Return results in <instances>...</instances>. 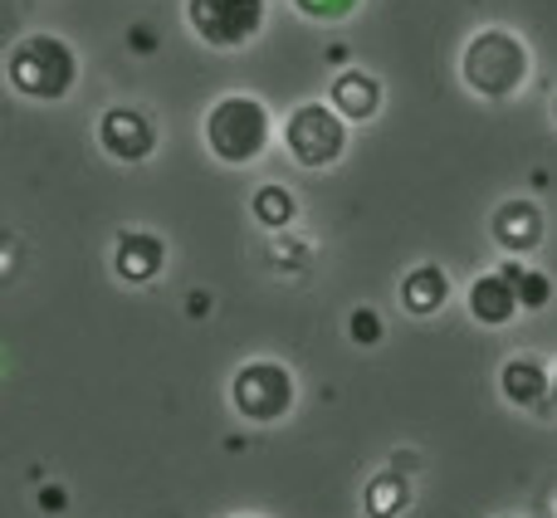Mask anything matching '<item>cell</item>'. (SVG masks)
I'll use <instances>...</instances> for the list:
<instances>
[{"label":"cell","instance_id":"obj_17","mask_svg":"<svg viewBox=\"0 0 557 518\" xmlns=\"http://www.w3.org/2000/svg\"><path fill=\"white\" fill-rule=\"evenodd\" d=\"M347 333H352L357 347H376V343H382V313H376V308H352Z\"/></svg>","mask_w":557,"mask_h":518},{"label":"cell","instance_id":"obj_15","mask_svg":"<svg viewBox=\"0 0 557 518\" xmlns=\"http://www.w3.org/2000/svg\"><path fill=\"white\" fill-rule=\"evenodd\" d=\"M250 211H255V221H260L264 231H274V235H278V231H288V225H294L298 201H294V192H288V186L270 182V186H260V192H255Z\"/></svg>","mask_w":557,"mask_h":518},{"label":"cell","instance_id":"obj_7","mask_svg":"<svg viewBox=\"0 0 557 518\" xmlns=\"http://www.w3.org/2000/svg\"><path fill=\"white\" fill-rule=\"evenodd\" d=\"M98 143H103V152L113 162H147L157 152V127L137 108H108L98 118Z\"/></svg>","mask_w":557,"mask_h":518},{"label":"cell","instance_id":"obj_4","mask_svg":"<svg viewBox=\"0 0 557 518\" xmlns=\"http://www.w3.org/2000/svg\"><path fill=\"white\" fill-rule=\"evenodd\" d=\"M347 118L337 113L333 103H298L294 113L284 118V147L298 166L308 172H323V166H337L347 152Z\"/></svg>","mask_w":557,"mask_h":518},{"label":"cell","instance_id":"obj_23","mask_svg":"<svg viewBox=\"0 0 557 518\" xmlns=\"http://www.w3.org/2000/svg\"><path fill=\"white\" fill-rule=\"evenodd\" d=\"M553 123H557V98H553Z\"/></svg>","mask_w":557,"mask_h":518},{"label":"cell","instance_id":"obj_5","mask_svg":"<svg viewBox=\"0 0 557 518\" xmlns=\"http://www.w3.org/2000/svg\"><path fill=\"white\" fill-rule=\"evenodd\" d=\"M294 402H298L294 372H288L284 362H274V357H255V362H245L231 382V406L255 425L284 421V416L294 411Z\"/></svg>","mask_w":557,"mask_h":518},{"label":"cell","instance_id":"obj_19","mask_svg":"<svg viewBox=\"0 0 557 518\" xmlns=\"http://www.w3.org/2000/svg\"><path fill=\"white\" fill-rule=\"evenodd\" d=\"M127 45H133L137 54H152V49H157V35H152L147 25H133V29H127Z\"/></svg>","mask_w":557,"mask_h":518},{"label":"cell","instance_id":"obj_12","mask_svg":"<svg viewBox=\"0 0 557 518\" xmlns=\"http://www.w3.org/2000/svg\"><path fill=\"white\" fill-rule=\"evenodd\" d=\"M327 103H333L347 123H372V118L382 113V84H376L372 74H362V69H343V74L333 78Z\"/></svg>","mask_w":557,"mask_h":518},{"label":"cell","instance_id":"obj_14","mask_svg":"<svg viewBox=\"0 0 557 518\" xmlns=\"http://www.w3.org/2000/svg\"><path fill=\"white\" fill-rule=\"evenodd\" d=\"M367 518H396L411 504V484H406L401 470H382L372 484H367Z\"/></svg>","mask_w":557,"mask_h":518},{"label":"cell","instance_id":"obj_1","mask_svg":"<svg viewBox=\"0 0 557 518\" xmlns=\"http://www.w3.org/2000/svg\"><path fill=\"white\" fill-rule=\"evenodd\" d=\"M5 78L20 98L59 103V98H69L78 84V54H74V45L59 35H25L10 45Z\"/></svg>","mask_w":557,"mask_h":518},{"label":"cell","instance_id":"obj_9","mask_svg":"<svg viewBox=\"0 0 557 518\" xmlns=\"http://www.w3.org/2000/svg\"><path fill=\"white\" fill-rule=\"evenodd\" d=\"M519 313H523L519 288H513V279L504 274V269H494V274H480L470 284V318L480 328H509Z\"/></svg>","mask_w":557,"mask_h":518},{"label":"cell","instance_id":"obj_2","mask_svg":"<svg viewBox=\"0 0 557 518\" xmlns=\"http://www.w3.org/2000/svg\"><path fill=\"white\" fill-rule=\"evenodd\" d=\"M460 78L484 103H504L529 84V45L513 29H480V35H470V45L460 54Z\"/></svg>","mask_w":557,"mask_h":518},{"label":"cell","instance_id":"obj_18","mask_svg":"<svg viewBox=\"0 0 557 518\" xmlns=\"http://www.w3.org/2000/svg\"><path fill=\"white\" fill-rule=\"evenodd\" d=\"M357 5H362V0H294V10L308 20H347Z\"/></svg>","mask_w":557,"mask_h":518},{"label":"cell","instance_id":"obj_24","mask_svg":"<svg viewBox=\"0 0 557 518\" xmlns=\"http://www.w3.org/2000/svg\"><path fill=\"white\" fill-rule=\"evenodd\" d=\"M235 518H260V514H235Z\"/></svg>","mask_w":557,"mask_h":518},{"label":"cell","instance_id":"obj_21","mask_svg":"<svg viewBox=\"0 0 557 518\" xmlns=\"http://www.w3.org/2000/svg\"><path fill=\"white\" fill-rule=\"evenodd\" d=\"M206 308H211V304H206V294H191V304H186V313H191V318H201Z\"/></svg>","mask_w":557,"mask_h":518},{"label":"cell","instance_id":"obj_20","mask_svg":"<svg viewBox=\"0 0 557 518\" xmlns=\"http://www.w3.org/2000/svg\"><path fill=\"white\" fill-rule=\"evenodd\" d=\"M39 504H45L49 514H59L64 509V490H59V484H45V490H39Z\"/></svg>","mask_w":557,"mask_h":518},{"label":"cell","instance_id":"obj_16","mask_svg":"<svg viewBox=\"0 0 557 518\" xmlns=\"http://www.w3.org/2000/svg\"><path fill=\"white\" fill-rule=\"evenodd\" d=\"M499 269L513 279V288H519L523 313H539V308L553 304V279L543 274V269H529V264H519V259H504Z\"/></svg>","mask_w":557,"mask_h":518},{"label":"cell","instance_id":"obj_22","mask_svg":"<svg viewBox=\"0 0 557 518\" xmlns=\"http://www.w3.org/2000/svg\"><path fill=\"white\" fill-rule=\"evenodd\" d=\"M553 406H557V372H553Z\"/></svg>","mask_w":557,"mask_h":518},{"label":"cell","instance_id":"obj_25","mask_svg":"<svg viewBox=\"0 0 557 518\" xmlns=\"http://www.w3.org/2000/svg\"><path fill=\"white\" fill-rule=\"evenodd\" d=\"M504 518H509V514H504Z\"/></svg>","mask_w":557,"mask_h":518},{"label":"cell","instance_id":"obj_10","mask_svg":"<svg viewBox=\"0 0 557 518\" xmlns=\"http://www.w3.org/2000/svg\"><path fill=\"white\" fill-rule=\"evenodd\" d=\"M499 392L509 406H523V411H539L553 396V372L539 362V357H509L499 372Z\"/></svg>","mask_w":557,"mask_h":518},{"label":"cell","instance_id":"obj_8","mask_svg":"<svg viewBox=\"0 0 557 518\" xmlns=\"http://www.w3.org/2000/svg\"><path fill=\"white\" fill-rule=\"evenodd\" d=\"M113 269L123 284H152L166 269V240L152 231H123L113 245Z\"/></svg>","mask_w":557,"mask_h":518},{"label":"cell","instance_id":"obj_3","mask_svg":"<svg viewBox=\"0 0 557 518\" xmlns=\"http://www.w3.org/2000/svg\"><path fill=\"white\" fill-rule=\"evenodd\" d=\"M201 133H206V147H211L215 162L250 166V162H260V157L270 152L274 118L255 94H225L221 103L206 113Z\"/></svg>","mask_w":557,"mask_h":518},{"label":"cell","instance_id":"obj_11","mask_svg":"<svg viewBox=\"0 0 557 518\" xmlns=\"http://www.w3.org/2000/svg\"><path fill=\"white\" fill-rule=\"evenodd\" d=\"M543 231H548V225H543V211L533 201H509V206H499V211H494V240H499L509 255L539 250Z\"/></svg>","mask_w":557,"mask_h":518},{"label":"cell","instance_id":"obj_13","mask_svg":"<svg viewBox=\"0 0 557 518\" xmlns=\"http://www.w3.org/2000/svg\"><path fill=\"white\" fill-rule=\"evenodd\" d=\"M445 298H450V274H445L441 264H416L411 274L401 279V308L416 318H431L445 308Z\"/></svg>","mask_w":557,"mask_h":518},{"label":"cell","instance_id":"obj_6","mask_svg":"<svg viewBox=\"0 0 557 518\" xmlns=\"http://www.w3.org/2000/svg\"><path fill=\"white\" fill-rule=\"evenodd\" d=\"M186 25L211 49H245L264 29V0H186Z\"/></svg>","mask_w":557,"mask_h":518}]
</instances>
